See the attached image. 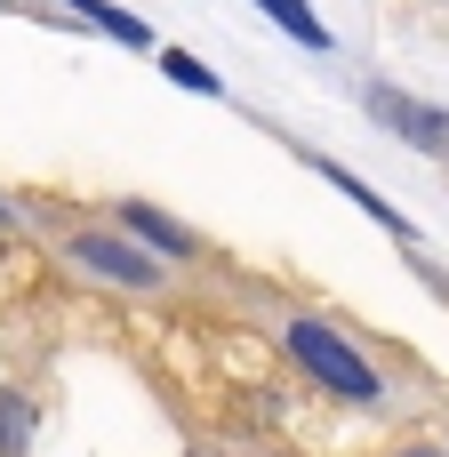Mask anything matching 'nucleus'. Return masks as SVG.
<instances>
[{
  "label": "nucleus",
  "instance_id": "obj_2",
  "mask_svg": "<svg viewBox=\"0 0 449 457\" xmlns=\"http://www.w3.org/2000/svg\"><path fill=\"white\" fill-rule=\"evenodd\" d=\"M370 112L394 120L410 145H426V153H442V161H449V112H426V104H410V96H394V88H370Z\"/></svg>",
  "mask_w": 449,
  "mask_h": 457
},
{
  "label": "nucleus",
  "instance_id": "obj_4",
  "mask_svg": "<svg viewBox=\"0 0 449 457\" xmlns=\"http://www.w3.org/2000/svg\"><path fill=\"white\" fill-rule=\"evenodd\" d=\"M257 8H265V16H273L289 40H305V48H329V32H321V16H313L305 0H257Z\"/></svg>",
  "mask_w": 449,
  "mask_h": 457
},
{
  "label": "nucleus",
  "instance_id": "obj_6",
  "mask_svg": "<svg viewBox=\"0 0 449 457\" xmlns=\"http://www.w3.org/2000/svg\"><path fill=\"white\" fill-rule=\"evenodd\" d=\"M72 8H80V16H96V24H104L112 40H129V48H145V40H153V32H145L129 8H112V0H72Z\"/></svg>",
  "mask_w": 449,
  "mask_h": 457
},
{
  "label": "nucleus",
  "instance_id": "obj_8",
  "mask_svg": "<svg viewBox=\"0 0 449 457\" xmlns=\"http://www.w3.org/2000/svg\"><path fill=\"white\" fill-rule=\"evenodd\" d=\"M161 72H169V80H185L193 96H217V72H209V64H193L185 48H169V56H161Z\"/></svg>",
  "mask_w": 449,
  "mask_h": 457
},
{
  "label": "nucleus",
  "instance_id": "obj_1",
  "mask_svg": "<svg viewBox=\"0 0 449 457\" xmlns=\"http://www.w3.org/2000/svg\"><path fill=\"white\" fill-rule=\"evenodd\" d=\"M289 353H297V361H305V370H313L329 394H345V402H378V370H370V361H362V353H353L337 329L297 321V329H289Z\"/></svg>",
  "mask_w": 449,
  "mask_h": 457
},
{
  "label": "nucleus",
  "instance_id": "obj_3",
  "mask_svg": "<svg viewBox=\"0 0 449 457\" xmlns=\"http://www.w3.org/2000/svg\"><path fill=\"white\" fill-rule=\"evenodd\" d=\"M72 257H80V265H96V273H112V281H129V289H145V281H153V257H137L129 241H104V233H80V241H72Z\"/></svg>",
  "mask_w": 449,
  "mask_h": 457
},
{
  "label": "nucleus",
  "instance_id": "obj_5",
  "mask_svg": "<svg viewBox=\"0 0 449 457\" xmlns=\"http://www.w3.org/2000/svg\"><path fill=\"white\" fill-rule=\"evenodd\" d=\"M121 217H129V233H145V241H153V249H169V257H185V249H193V241H185V233H177L161 209H145V201H129Z\"/></svg>",
  "mask_w": 449,
  "mask_h": 457
},
{
  "label": "nucleus",
  "instance_id": "obj_10",
  "mask_svg": "<svg viewBox=\"0 0 449 457\" xmlns=\"http://www.w3.org/2000/svg\"><path fill=\"white\" fill-rule=\"evenodd\" d=\"M0 225H8V209H0Z\"/></svg>",
  "mask_w": 449,
  "mask_h": 457
},
{
  "label": "nucleus",
  "instance_id": "obj_7",
  "mask_svg": "<svg viewBox=\"0 0 449 457\" xmlns=\"http://www.w3.org/2000/svg\"><path fill=\"white\" fill-rule=\"evenodd\" d=\"M24 434H32V410L16 394H0V457H24Z\"/></svg>",
  "mask_w": 449,
  "mask_h": 457
},
{
  "label": "nucleus",
  "instance_id": "obj_9",
  "mask_svg": "<svg viewBox=\"0 0 449 457\" xmlns=\"http://www.w3.org/2000/svg\"><path fill=\"white\" fill-rule=\"evenodd\" d=\"M402 457H434V450H402Z\"/></svg>",
  "mask_w": 449,
  "mask_h": 457
}]
</instances>
